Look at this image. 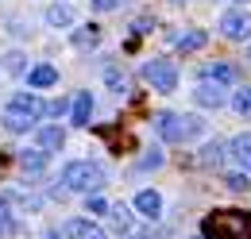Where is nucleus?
Instances as JSON below:
<instances>
[{"instance_id": "412c9836", "label": "nucleus", "mask_w": 251, "mask_h": 239, "mask_svg": "<svg viewBox=\"0 0 251 239\" xmlns=\"http://www.w3.org/2000/svg\"><path fill=\"white\" fill-rule=\"evenodd\" d=\"M108 216H112V224H116L120 232H131V212H127L124 205H116V209H108Z\"/></svg>"}, {"instance_id": "4be33fe9", "label": "nucleus", "mask_w": 251, "mask_h": 239, "mask_svg": "<svg viewBox=\"0 0 251 239\" xmlns=\"http://www.w3.org/2000/svg\"><path fill=\"white\" fill-rule=\"evenodd\" d=\"M104 81H108V85H112L116 93H124V89H127V77L120 73V70H116V66H104Z\"/></svg>"}, {"instance_id": "473e14b6", "label": "nucleus", "mask_w": 251, "mask_h": 239, "mask_svg": "<svg viewBox=\"0 0 251 239\" xmlns=\"http://www.w3.org/2000/svg\"><path fill=\"white\" fill-rule=\"evenodd\" d=\"M174 4H186V0H174Z\"/></svg>"}, {"instance_id": "7c9ffc66", "label": "nucleus", "mask_w": 251, "mask_h": 239, "mask_svg": "<svg viewBox=\"0 0 251 239\" xmlns=\"http://www.w3.org/2000/svg\"><path fill=\"white\" fill-rule=\"evenodd\" d=\"M131 239H147V236H131Z\"/></svg>"}, {"instance_id": "72a5a7b5", "label": "nucleus", "mask_w": 251, "mask_h": 239, "mask_svg": "<svg viewBox=\"0 0 251 239\" xmlns=\"http://www.w3.org/2000/svg\"><path fill=\"white\" fill-rule=\"evenodd\" d=\"M50 239H62V236H50Z\"/></svg>"}, {"instance_id": "f704fd0d", "label": "nucleus", "mask_w": 251, "mask_h": 239, "mask_svg": "<svg viewBox=\"0 0 251 239\" xmlns=\"http://www.w3.org/2000/svg\"><path fill=\"white\" fill-rule=\"evenodd\" d=\"M197 239H205V236H197Z\"/></svg>"}, {"instance_id": "c85d7f7f", "label": "nucleus", "mask_w": 251, "mask_h": 239, "mask_svg": "<svg viewBox=\"0 0 251 239\" xmlns=\"http://www.w3.org/2000/svg\"><path fill=\"white\" fill-rule=\"evenodd\" d=\"M66 112V100H54V104H47V116H62Z\"/></svg>"}, {"instance_id": "aec40b11", "label": "nucleus", "mask_w": 251, "mask_h": 239, "mask_svg": "<svg viewBox=\"0 0 251 239\" xmlns=\"http://www.w3.org/2000/svg\"><path fill=\"white\" fill-rule=\"evenodd\" d=\"M232 108H236L240 116H251V85L236 89V96H232Z\"/></svg>"}, {"instance_id": "9b49d317", "label": "nucleus", "mask_w": 251, "mask_h": 239, "mask_svg": "<svg viewBox=\"0 0 251 239\" xmlns=\"http://www.w3.org/2000/svg\"><path fill=\"white\" fill-rule=\"evenodd\" d=\"M205 81H213V85H232V81H236V66H228V62L205 66Z\"/></svg>"}, {"instance_id": "f257e3e1", "label": "nucleus", "mask_w": 251, "mask_h": 239, "mask_svg": "<svg viewBox=\"0 0 251 239\" xmlns=\"http://www.w3.org/2000/svg\"><path fill=\"white\" fill-rule=\"evenodd\" d=\"M205 239H248L251 236V216L240 209H217L205 216Z\"/></svg>"}, {"instance_id": "9d476101", "label": "nucleus", "mask_w": 251, "mask_h": 239, "mask_svg": "<svg viewBox=\"0 0 251 239\" xmlns=\"http://www.w3.org/2000/svg\"><path fill=\"white\" fill-rule=\"evenodd\" d=\"M35 139H39V150H43V154H50V150H62L66 131L50 123V127H39V135H35Z\"/></svg>"}, {"instance_id": "423d86ee", "label": "nucleus", "mask_w": 251, "mask_h": 239, "mask_svg": "<svg viewBox=\"0 0 251 239\" xmlns=\"http://www.w3.org/2000/svg\"><path fill=\"white\" fill-rule=\"evenodd\" d=\"M8 112H20V116L39 120V116H47V104H43L35 93H16V96L8 100Z\"/></svg>"}, {"instance_id": "7ed1b4c3", "label": "nucleus", "mask_w": 251, "mask_h": 239, "mask_svg": "<svg viewBox=\"0 0 251 239\" xmlns=\"http://www.w3.org/2000/svg\"><path fill=\"white\" fill-rule=\"evenodd\" d=\"M155 127H158V135H162L166 143H186V139H193V135L201 131V120L197 116H178V112H158Z\"/></svg>"}, {"instance_id": "1a4fd4ad", "label": "nucleus", "mask_w": 251, "mask_h": 239, "mask_svg": "<svg viewBox=\"0 0 251 239\" xmlns=\"http://www.w3.org/2000/svg\"><path fill=\"white\" fill-rule=\"evenodd\" d=\"M135 212L147 216V220H158V212H162V197H158L155 189H143V193L135 197Z\"/></svg>"}, {"instance_id": "39448f33", "label": "nucleus", "mask_w": 251, "mask_h": 239, "mask_svg": "<svg viewBox=\"0 0 251 239\" xmlns=\"http://www.w3.org/2000/svg\"><path fill=\"white\" fill-rule=\"evenodd\" d=\"M220 31H224V39L240 43V39L251 35V16H244V12H224L220 16Z\"/></svg>"}, {"instance_id": "cd10ccee", "label": "nucleus", "mask_w": 251, "mask_h": 239, "mask_svg": "<svg viewBox=\"0 0 251 239\" xmlns=\"http://www.w3.org/2000/svg\"><path fill=\"white\" fill-rule=\"evenodd\" d=\"M97 12H112V8H120V0H93Z\"/></svg>"}, {"instance_id": "5701e85b", "label": "nucleus", "mask_w": 251, "mask_h": 239, "mask_svg": "<svg viewBox=\"0 0 251 239\" xmlns=\"http://www.w3.org/2000/svg\"><path fill=\"white\" fill-rule=\"evenodd\" d=\"M220 158H224V147H220V143H209V147L201 150V162H205V166H220Z\"/></svg>"}, {"instance_id": "c756f323", "label": "nucleus", "mask_w": 251, "mask_h": 239, "mask_svg": "<svg viewBox=\"0 0 251 239\" xmlns=\"http://www.w3.org/2000/svg\"><path fill=\"white\" fill-rule=\"evenodd\" d=\"M0 170H4V154H0Z\"/></svg>"}, {"instance_id": "a878e982", "label": "nucleus", "mask_w": 251, "mask_h": 239, "mask_svg": "<svg viewBox=\"0 0 251 239\" xmlns=\"http://www.w3.org/2000/svg\"><path fill=\"white\" fill-rule=\"evenodd\" d=\"M85 209H89V212H97V216H100V212H108V201H104L100 193H89V201H85Z\"/></svg>"}, {"instance_id": "dca6fc26", "label": "nucleus", "mask_w": 251, "mask_h": 239, "mask_svg": "<svg viewBox=\"0 0 251 239\" xmlns=\"http://www.w3.org/2000/svg\"><path fill=\"white\" fill-rule=\"evenodd\" d=\"M97 43H100V27H97V24H89V27H77V31H74V47L89 50V47H97Z\"/></svg>"}, {"instance_id": "4468645a", "label": "nucleus", "mask_w": 251, "mask_h": 239, "mask_svg": "<svg viewBox=\"0 0 251 239\" xmlns=\"http://www.w3.org/2000/svg\"><path fill=\"white\" fill-rule=\"evenodd\" d=\"M27 81H31V89H47V85L58 81V70L54 66H35L31 73H27Z\"/></svg>"}, {"instance_id": "f03ea898", "label": "nucleus", "mask_w": 251, "mask_h": 239, "mask_svg": "<svg viewBox=\"0 0 251 239\" xmlns=\"http://www.w3.org/2000/svg\"><path fill=\"white\" fill-rule=\"evenodd\" d=\"M104 185V170L97 162H70L62 166V189H74V193H97Z\"/></svg>"}, {"instance_id": "bb28decb", "label": "nucleus", "mask_w": 251, "mask_h": 239, "mask_svg": "<svg viewBox=\"0 0 251 239\" xmlns=\"http://www.w3.org/2000/svg\"><path fill=\"white\" fill-rule=\"evenodd\" d=\"M228 189H248V178L244 174H228Z\"/></svg>"}, {"instance_id": "f8f14e48", "label": "nucleus", "mask_w": 251, "mask_h": 239, "mask_svg": "<svg viewBox=\"0 0 251 239\" xmlns=\"http://www.w3.org/2000/svg\"><path fill=\"white\" fill-rule=\"evenodd\" d=\"M74 20H77V16H74L70 4H50V8H47V24H50V27H74Z\"/></svg>"}, {"instance_id": "0eeeda50", "label": "nucleus", "mask_w": 251, "mask_h": 239, "mask_svg": "<svg viewBox=\"0 0 251 239\" xmlns=\"http://www.w3.org/2000/svg\"><path fill=\"white\" fill-rule=\"evenodd\" d=\"M66 239H104V228H97L93 220H85V216H74V220H66Z\"/></svg>"}, {"instance_id": "2f4dec72", "label": "nucleus", "mask_w": 251, "mask_h": 239, "mask_svg": "<svg viewBox=\"0 0 251 239\" xmlns=\"http://www.w3.org/2000/svg\"><path fill=\"white\" fill-rule=\"evenodd\" d=\"M248 62H251V47H248Z\"/></svg>"}, {"instance_id": "393cba45", "label": "nucleus", "mask_w": 251, "mask_h": 239, "mask_svg": "<svg viewBox=\"0 0 251 239\" xmlns=\"http://www.w3.org/2000/svg\"><path fill=\"white\" fill-rule=\"evenodd\" d=\"M158 166H162V150H147L139 158V170H158Z\"/></svg>"}, {"instance_id": "a211bd4d", "label": "nucleus", "mask_w": 251, "mask_h": 239, "mask_svg": "<svg viewBox=\"0 0 251 239\" xmlns=\"http://www.w3.org/2000/svg\"><path fill=\"white\" fill-rule=\"evenodd\" d=\"M4 127L20 135V131H31V127H35V120H31V116H20V112H4Z\"/></svg>"}, {"instance_id": "6e6552de", "label": "nucleus", "mask_w": 251, "mask_h": 239, "mask_svg": "<svg viewBox=\"0 0 251 239\" xmlns=\"http://www.w3.org/2000/svg\"><path fill=\"white\" fill-rule=\"evenodd\" d=\"M193 100H197L201 108H220V104H224V89L213 85V81H201V85L193 89Z\"/></svg>"}, {"instance_id": "2eb2a0df", "label": "nucleus", "mask_w": 251, "mask_h": 239, "mask_svg": "<svg viewBox=\"0 0 251 239\" xmlns=\"http://www.w3.org/2000/svg\"><path fill=\"white\" fill-rule=\"evenodd\" d=\"M89 116H93V93H77V100H74V123H89Z\"/></svg>"}, {"instance_id": "6ab92c4d", "label": "nucleus", "mask_w": 251, "mask_h": 239, "mask_svg": "<svg viewBox=\"0 0 251 239\" xmlns=\"http://www.w3.org/2000/svg\"><path fill=\"white\" fill-rule=\"evenodd\" d=\"M201 47H205V31H189V35H182V39H178V50H182V54L201 50Z\"/></svg>"}, {"instance_id": "f3484780", "label": "nucleus", "mask_w": 251, "mask_h": 239, "mask_svg": "<svg viewBox=\"0 0 251 239\" xmlns=\"http://www.w3.org/2000/svg\"><path fill=\"white\" fill-rule=\"evenodd\" d=\"M20 166H24L27 174H43V166H47V154H43L39 147H35V150H24V154H20Z\"/></svg>"}, {"instance_id": "20e7f679", "label": "nucleus", "mask_w": 251, "mask_h": 239, "mask_svg": "<svg viewBox=\"0 0 251 239\" xmlns=\"http://www.w3.org/2000/svg\"><path fill=\"white\" fill-rule=\"evenodd\" d=\"M143 77H147V85L155 93H174L178 89V70H174V62L166 58H155L143 66Z\"/></svg>"}, {"instance_id": "ddd939ff", "label": "nucleus", "mask_w": 251, "mask_h": 239, "mask_svg": "<svg viewBox=\"0 0 251 239\" xmlns=\"http://www.w3.org/2000/svg\"><path fill=\"white\" fill-rule=\"evenodd\" d=\"M232 158H236V162L251 174V131H244V135H236V139H232Z\"/></svg>"}, {"instance_id": "b1692460", "label": "nucleus", "mask_w": 251, "mask_h": 239, "mask_svg": "<svg viewBox=\"0 0 251 239\" xmlns=\"http://www.w3.org/2000/svg\"><path fill=\"white\" fill-rule=\"evenodd\" d=\"M12 232H16V220L8 212V201H0V236H12Z\"/></svg>"}]
</instances>
